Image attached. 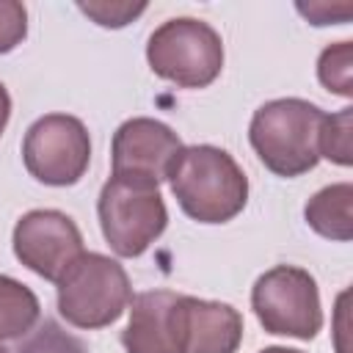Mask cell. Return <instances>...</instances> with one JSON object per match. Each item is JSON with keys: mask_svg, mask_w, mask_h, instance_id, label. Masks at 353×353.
I'll return each mask as SVG.
<instances>
[{"mask_svg": "<svg viewBox=\"0 0 353 353\" xmlns=\"http://www.w3.org/2000/svg\"><path fill=\"white\" fill-rule=\"evenodd\" d=\"M168 182L182 212L199 223H226L248 201V176L226 149L212 143L185 146Z\"/></svg>", "mask_w": 353, "mask_h": 353, "instance_id": "1", "label": "cell"}, {"mask_svg": "<svg viewBox=\"0 0 353 353\" xmlns=\"http://www.w3.org/2000/svg\"><path fill=\"white\" fill-rule=\"evenodd\" d=\"M325 113L298 97L259 105L248 124V141L259 163L284 179L301 176L320 163V127Z\"/></svg>", "mask_w": 353, "mask_h": 353, "instance_id": "2", "label": "cell"}, {"mask_svg": "<svg viewBox=\"0 0 353 353\" xmlns=\"http://www.w3.org/2000/svg\"><path fill=\"white\" fill-rule=\"evenodd\" d=\"M55 287L58 314L69 325L85 331L116 323L132 303V284L124 265L97 251H83Z\"/></svg>", "mask_w": 353, "mask_h": 353, "instance_id": "3", "label": "cell"}, {"mask_svg": "<svg viewBox=\"0 0 353 353\" xmlns=\"http://www.w3.org/2000/svg\"><path fill=\"white\" fill-rule=\"evenodd\" d=\"M146 61L157 77L179 88H207L223 69V41L210 22L174 17L152 30Z\"/></svg>", "mask_w": 353, "mask_h": 353, "instance_id": "4", "label": "cell"}, {"mask_svg": "<svg viewBox=\"0 0 353 353\" xmlns=\"http://www.w3.org/2000/svg\"><path fill=\"white\" fill-rule=\"evenodd\" d=\"M102 237L113 254L132 259L141 256L168 226V210L157 185L110 176L97 199Z\"/></svg>", "mask_w": 353, "mask_h": 353, "instance_id": "5", "label": "cell"}, {"mask_svg": "<svg viewBox=\"0 0 353 353\" xmlns=\"http://www.w3.org/2000/svg\"><path fill=\"white\" fill-rule=\"evenodd\" d=\"M251 309L268 334L314 339L323 328L317 281L298 265H276L265 270L251 287Z\"/></svg>", "mask_w": 353, "mask_h": 353, "instance_id": "6", "label": "cell"}, {"mask_svg": "<svg viewBox=\"0 0 353 353\" xmlns=\"http://www.w3.org/2000/svg\"><path fill=\"white\" fill-rule=\"evenodd\" d=\"M22 163L41 185H77L91 163V138L85 124L69 113H47L36 119L22 138Z\"/></svg>", "mask_w": 353, "mask_h": 353, "instance_id": "7", "label": "cell"}, {"mask_svg": "<svg viewBox=\"0 0 353 353\" xmlns=\"http://www.w3.org/2000/svg\"><path fill=\"white\" fill-rule=\"evenodd\" d=\"M14 256L41 276L44 281H58L66 268L85 251L77 223L61 210H30L14 226Z\"/></svg>", "mask_w": 353, "mask_h": 353, "instance_id": "8", "label": "cell"}, {"mask_svg": "<svg viewBox=\"0 0 353 353\" xmlns=\"http://www.w3.org/2000/svg\"><path fill=\"white\" fill-rule=\"evenodd\" d=\"M182 149L179 135L168 124L149 116L127 119L110 141V176L160 185L168 179Z\"/></svg>", "mask_w": 353, "mask_h": 353, "instance_id": "9", "label": "cell"}, {"mask_svg": "<svg viewBox=\"0 0 353 353\" xmlns=\"http://www.w3.org/2000/svg\"><path fill=\"white\" fill-rule=\"evenodd\" d=\"M243 342V314L221 301L179 295L182 353H237Z\"/></svg>", "mask_w": 353, "mask_h": 353, "instance_id": "10", "label": "cell"}, {"mask_svg": "<svg viewBox=\"0 0 353 353\" xmlns=\"http://www.w3.org/2000/svg\"><path fill=\"white\" fill-rule=\"evenodd\" d=\"M127 353H182L179 345V292L152 290L132 295L130 323L121 331Z\"/></svg>", "mask_w": 353, "mask_h": 353, "instance_id": "11", "label": "cell"}, {"mask_svg": "<svg viewBox=\"0 0 353 353\" xmlns=\"http://www.w3.org/2000/svg\"><path fill=\"white\" fill-rule=\"evenodd\" d=\"M353 185L336 182L320 188L303 207V218L309 229H314L320 237L334 243H350L353 240Z\"/></svg>", "mask_w": 353, "mask_h": 353, "instance_id": "12", "label": "cell"}, {"mask_svg": "<svg viewBox=\"0 0 353 353\" xmlns=\"http://www.w3.org/2000/svg\"><path fill=\"white\" fill-rule=\"evenodd\" d=\"M41 317V303L30 287L0 273V342L28 336Z\"/></svg>", "mask_w": 353, "mask_h": 353, "instance_id": "13", "label": "cell"}, {"mask_svg": "<svg viewBox=\"0 0 353 353\" xmlns=\"http://www.w3.org/2000/svg\"><path fill=\"white\" fill-rule=\"evenodd\" d=\"M317 77L328 91L339 97H353V44H328L317 58Z\"/></svg>", "mask_w": 353, "mask_h": 353, "instance_id": "14", "label": "cell"}, {"mask_svg": "<svg viewBox=\"0 0 353 353\" xmlns=\"http://www.w3.org/2000/svg\"><path fill=\"white\" fill-rule=\"evenodd\" d=\"M320 157L350 165L353 163V108H342L323 119L320 127Z\"/></svg>", "mask_w": 353, "mask_h": 353, "instance_id": "15", "label": "cell"}, {"mask_svg": "<svg viewBox=\"0 0 353 353\" xmlns=\"http://www.w3.org/2000/svg\"><path fill=\"white\" fill-rule=\"evenodd\" d=\"M17 353H88L83 339L61 328L55 320H44L39 328H33L25 342L17 347Z\"/></svg>", "mask_w": 353, "mask_h": 353, "instance_id": "16", "label": "cell"}, {"mask_svg": "<svg viewBox=\"0 0 353 353\" xmlns=\"http://www.w3.org/2000/svg\"><path fill=\"white\" fill-rule=\"evenodd\" d=\"M77 8L94 19L102 28H124L132 19H138L146 11V3H108V0H88V3H77Z\"/></svg>", "mask_w": 353, "mask_h": 353, "instance_id": "17", "label": "cell"}, {"mask_svg": "<svg viewBox=\"0 0 353 353\" xmlns=\"http://www.w3.org/2000/svg\"><path fill=\"white\" fill-rule=\"evenodd\" d=\"M28 36V8L19 0H0V55L17 50Z\"/></svg>", "mask_w": 353, "mask_h": 353, "instance_id": "18", "label": "cell"}, {"mask_svg": "<svg viewBox=\"0 0 353 353\" xmlns=\"http://www.w3.org/2000/svg\"><path fill=\"white\" fill-rule=\"evenodd\" d=\"M312 25H342L353 17L350 3H298L295 6Z\"/></svg>", "mask_w": 353, "mask_h": 353, "instance_id": "19", "label": "cell"}, {"mask_svg": "<svg viewBox=\"0 0 353 353\" xmlns=\"http://www.w3.org/2000/svg\"><path fill=\"white\" fill-rule=\"evenodd\" d=\"M8 119H11V97H8V88L0 83V135L8 127Z\"/></svg>", "mask_w": 353, "mask_h": 353, "instance_id": "20", "label": "cell"}, {"mask_svg": "<svg viewBox=\"0 0 353 353\" xmlns=\"http://www.w3.org/2000/svg\"><path fill=\"white\" fill-rule=\"evenodd\" d=\"M259 353H303V350H295V347H281V345H270V347H265V350H259Z\"/></svg>", "mask_w": 353, "mask_h": 353, "instance_id": "21", "label": "cell"}, {"mask_svg": "<svg viewBox=\"0 0 353 353\" xmlns=\"http://www.w3.org/2000/svg\"><path fill=\"white\" fill-rule=\"evenodd\" d=\"M0 353H8V350H6V345H3V342H0Z\"/></svg>", "mask_w": 353, "mask_h": 353, "instance_id": "22", "label": "cell"}]
</instances>
